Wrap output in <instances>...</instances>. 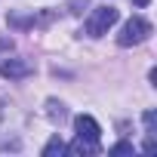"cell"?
Segmentation results:
<instances>
[{
  "label": "cell",
  "instance_id": "cell-1",
  "mask_svg": "<svg viewBox=\"0 0 157 157\" xmlns=\"http://www.w3.org/2000/svg\"><path fill=\"white\" fill-rule=\"evenodd\" d=\"M151 34H154V25H151L148 19H142V16H132V19L120 28L117 43H120V46H139V43H145Z\"/></svg>",
  "mask_w": 157,
  "mask_h": 157
},
{
  "label": "cell",
  "instance_id": "cell-2",
  "mask_svg": "<svg viewBox=\"0 0 157 157\" xmlns=\"http://www.w3.org/2000/svg\"><path fill=\"white\" fill-rule=\"evenodd\" d=\"M117 19H120V13H117L114 6H96V10L90 13L83 31H86L90 37H102V34H108V28H111Z\"/></svg>",
  "mask_w": 157,
  "mask_h": 157
},
{
  "label": "cell",
  "instance_id": "cell-3",
  "mask_svg": "<svg viewBox=\"0 0 157 157\" xmlns=\"http://www.w3.org/2000/svg\"><path fill=\"white\" fill-rule=\"evenodd\" d=\"M31 74H34V65L28 59H6V62H0V77H6V80H25Z\"/></svg>",
  "mask_w": 157,
  "mask_h": 157
},
{
  "label": "cell",
  "instance_id": "cell-4",
  "mask_svg": "<svg viewBox=\"0 0 157 157\" xmlns=\"http://www.w3.org/2000/svg\"><path fill=\"white\" fill-rule=\"evenodd\" d=\"M74 129H77V136H83V139H99L102 136V126L90 114H77L74 117Z\"/></svg>",
  "mask_w": 157,
  "mask_h": 157
},
{
  "label": "cell",
  "instance_id": "cell-5",
  "mask_svg": "<svg viewBox=\"0 0 157 157\" xmlns=\"http://www.w3.org/2000/svg\"><path fill=\"white\" fill-rule=\"evenodd\" d=\"M68 154H99V139H83V136H77L71 145H65Z\"/></svg>",
  "mask_w": 157,
  "mask_h": 157
},
{
  "label": "cell",
  "instance_id": "cell-6",
  "mask_svg": "<svg viewBox=\"0 0 157 157\" xmlns=\"http://www.w3.org/2000/svg\"><path fill=\"white\" fill-rule=\"evenodd\" d=\"M46 114H49V120H59V123H62L68 111H65V105H62V102H56V99H49V102H46Z\"/></svg>",
  "mask_w": 157,
  "mask_h": 157
},
{
  "label": "cell",
  "instance_id": "cell-7",
  "mask_svg": "<svg viewBox=\"0 0 157 157\" xmlns=\"http://www.w3.org/2000/svg\"><path fill=\"white\" fill-rule=\"evenodd\" d=\"M65 151V142L59 139V136H52L49 142H46V148H43V157H52V154H62Z\"/></svg>",
  "mask_w": 157,
  "mask_h": 157
},
{
  "label": "cell",
  "instance_id": "cell-8",
  "mask_svg": "<svg viewBox=\"0 0 157 157\" xmlns=\"http://www.w3.org/2000/svg\"><path fill=\"white\" fill-rule=\"evenodd\" d=\"M111 154H132V145H129V142H120V145L111 148Z\"/></svg>",
  "mask_w": 157,
  "mask_h": 157
},
{
  "label": "cell",
  "instance_id": "cell-9",
  "mask_svg": "<svg viewBox=\"0 0 157 157\" xmlns=\"http://www.w3.org/2000/svg\"><path fill=\"white\" fill-rule=\"evenodd\" d=\"M3 52H13V37H0V56Z\"/></svg>",
  "mask_w": 157,
  "mask_h": 157
},
{
  "label": "cell",
  "instance_id": "cell-10",
  "mask_svg": "<svg viewBox=\"0 0 157 157\" xmlns=\"http://www.w3.org/2000/svg\"><path fill=\"white\" fill-rule=\"evenodd\" d=\"M132 3H136V6H148V3H151V0H132Z\"/></svg>",
  "mask_w": 157,
  "mask_h": 157
},
{
  "label": "cell",
  "instance_id": "cell-11",
  "mask_svg": "<svg viewBox=\"0 0 157 157\" xmlns=\"http://www.w3.org/2000/svg\"><path fill=\"white\" fill-rule=\"evenodd\" d=\"M3 108H6V105H3V99H0V117H3Z\"/></svg>",
  "mask_w": 157,
  "mask_h": 157
}]
</instances>
